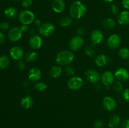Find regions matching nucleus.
Listing matches in <instances>:
<instances>
[{"label":"nucleus","mask_w":129,"mask_h":128,"mask_svg":"<svg viewBox=\"0 0 129 128\" xmlns=\"http://www.w3.org/2000/svg\"><path fill=\"white\" fill-rule=\"evenodd\" d=\"M10 64V59L7 55H3L0 57V69H5Z\"/></svg>","instance_id":"393cba45"},{"label":"nucleus","mask_w":129,"mask_h":128,"mask_svg":"<svg viewBox=\"0 0 129 128\" xmlns=\"http://www.w3.org/2000/svg\"><path fill=\"white\" fill-rule=\"evenodd\" d=\"M4 13H5V16L8 19L15 18L18 15V11L14 7H12V6L7 8L5 10Z\"/></svg>","instance_id":"412c9836"},{"label":"nucleus","mask_w":129,"mask_h":128,"mask_svg":"<svg viewBox=\"0 0 129 128\" xmlns=\"http://www.w3.org/2000/svg\"><path fill=\"white\" fill-rule=\"evenodd\" d=\"M5 35L2 33L0 32V45L3 44L5 41Z\"/></svg>","instance_id":"c03bdc74"},{"label":"nucleus","mask_w":129,"mask_h":128,"mask_svg":"<svg viewBox=\"0 0 129 128\" xmlns=\"http://www.w3.org/2000/svg\"><path fill=\"white\" fill-rule=\"evenodd\" d=\"M128 63H129V60H128Z\"/></svg>","instance_id":"09e8293b"},{"label":"nucleus","mask_w":129,"mask_h":128,"mask_svg":"<svg viewBox=\"0 0 129 128\" xmlns=\"http://www.w3.org/2000/svg\"><path fill=\"white\" fill-rule=\"evenodd\" d=\"M10 56L14 60L20 61L24 56V51L21 47L18 46H13L10 50Z\"/></svg>","instance_id":"f8f14e48"},{"label":"nucleus","mask_w":129,"mask_h":128,"mask_svg":"<svg viewBox=\"0 0 129 128\" xmlns=\"http://www.w3.org/2000/svg\"><path fill=\"white\" fill-rule=\"evenodd\" d=\"M14 1H21V0H14Z\"/></svg>","instance_id":"de8ad7c7"},{"label":"nucleus","mask_w":129,"mask_h":128,"mask_svg":"<svg viewBox=\"0 0 129 128\" xmlns=\"http://www.w3.org/2000/svg\"><path fill=\"white\" fill-rule=\"evenodd\" d=\"M62 69L61 67L59 66V65H54V66L52 67L50 70V76L54 79H56V78L60 77L62 74Z\"/></svg>","instance_id":"4be33fe9"},{"label":"nucleus","mask_w":129,"mask_h":128,"mask_svg":"<svg viewBox=\"0 0 129 128\" xmlns=\"http://www.w3.org/2000/svg\"><path fill=\"white\" fill-rule=\"evenodd\" d=\"M84 45V40L81 36L78 35L72 38L69 42V47L73 51H78Z\"/></svg>","instance_id":"423d86ee"},{"label":"nucleus","mask_w":129,"mask_h":128,"mask_svg":"<svg viewBox=\"0 0 129 128\" xmlns=\"http://www.w3.org/2000/svg\"><path fill=\"white\" fill-rule=\"evenodd\" d=\"M103 32L99 30H94L91 33V41L93 45H96L102 42L103 40Z\"/></svg>","instance_id":"4468645a"},{"label":"nucleus","mask_w":129,"mask_h":128,"mask_svg":"<svg viewBox=\"0 0 129 128\" xmlns=\"http://www.w3.org/2000/svg\"><path fill=\"white\" fill-rule=\"evenodd\" d=\"M110 61V58L105 55H99L95 58V63L97 66L103 67L108 64Z\"/></svg>","instance_id":"a211bd4d"},{"label":"nucleus","mask_w":129,"mask_h":128,"mask_svg":"<svg viewBox=\"0 0 129 128\" xmlns=\"http://www.w3.org/2000/svg\"><path fill=\"white\" fill-rule=\"evenodd\" d=\"M101 80H102V84L105 85V87H107V88H108L112 84L114 83V74L110 71H105L103 73L101 76Z\"/></svg>","instance_id":"6e6552de"},{"label":"nucleus","mask_w":129,"mask_h":128,"mask_svg":"<svg viewBox=\"0 0 129 128\" xmlns=\"http://www.w3.org/2000/svg\"><path fill=\"white\" fill-rule=\"evenodd\" d=\"M102 104L103 107L108 111L114 110L117 108V102L112 97L107 96L103 98Z\"/></svg>","instance_id":"9d476101"},{"label":"nucleus","mask_w":129,"mask_h":128,"mask_svg":"<svg viewBox=\"0 0 129 128\" xmlns=\"http://www.w3.org/2000/svg\"><path fill=\"white\" fill-rule=\"evenodd\" d=\"M104 2H106V3H111L113 1H114V0H103Z\"/></svg>","instance_id":"49530a36"},{"label":"nucleus","mask_w":129,"mask_h":128,"mask_svg":"<svg viewBox=\"0 0 129 128\" xmlns=\"http://www.w3.org/2000/svg\"><path fill=\"white\" fill-rule=\"evenodd\" d=\"M74 59V55L71 51L62 50L57 54L55 61L60 65H68L73 62Z\"/></svg>","instance_id":"f03ea898"},{"label":"nucleus","mask_w":129,"mask_h":128,"mask_svg":"<svg viewBox=\"0 0 129 128\" xmlns=\"http://www.w3.org/2000/svg\"><path fill=\"white\" fill-rule=\"evenodd\" d=\"M120 128H129V119H126L123 120L121 124Z\"/></svg>","instance_id":"4c0bfd02"},{"label":"nucleus","mask_w":129,"mask_h":128,"mask_svg":"<svg viewBox=\"0 0 129 128\" xmlns=\"http://www.w3.org/2000/svg\"><path fill=\"white\" fill-rule=\"evenodd\" d=\"M120 36L117 34H112V35L108 37L107 40V45L108 47L111 49H116L118 48L121 44Z\"/></svg>","instance_id":"1a4fd4ad"},{"label":"nucleus","mask_w":129,"mask_h":128,"mask_svg":"<svg viewBox=\"0 0 129 128\" xmlns=\"http://www.w3.org/2000/svg\"><path fill=\"white\" fill-rule=\"evenodd\" d=\"M18 19L22 25H28L35 21V15L30 10H23L19 14Z\"/></svg>","instance_id":"7ed1b4c3"},{"label":"nucleus","mask_w":129,"mask_h":128,"mask_svg":"<svg viewBox=\"0 0 129 128\" xmlns=\"http://www.w3.org/2000/svg\"><path fill=\"white\" fill-rule=\"evenodd\" d=\"M116 25V21L113 18H108L105 19V20L103 21V26L105 28L108 29H112Z\"/></svg>","instance_id":"b1692460"},{"label":"nucleus","mask_w":129,"mask_h":128,"mask_svg":"<svg viewBox=\"0 0 129 128\" xmlns=\"http://www.w3.org/2000/svg\"><path fill=\"white\" fill-rule=\"evenodd\" d=\"M42 43V38L37 35H32L29 40V45L34 50H38L40 48Z\"/></svg>","instance_id":"2eb2a0df"},{"label":"nucleus","mask_w":129,"mask_h":128,"mask_svg":"<svg viewBox=\"0 0 129 128\" xmlns=\"http://www.w3.org/2000/svg\"><path fill=\"white\" fill-rule=\"evenodd\" d=\"M122 5L125 9L129 10V0H122Z\"/></svg>","instance_id":"a19ab883"},{"label":"nucleus","mask_w":129,"mask_h":128,"mask_svg":"<svg viewBox=\"0 0 129 128\" xmlns=\"http://www.w3.org/2000/svg\"><path fill=\"white\" fill-rule=\"evenodd\" d=\"M104 125V122L101 119H98L96 120L94 123V128H102Z\"/></svg>","instance_id":"c9c22d12"},{"label":"nucleus","mask_w":129,"mask_h":128,"mask_svg":"<svg viewBox=\"0 0 129 128\" xmlns=\"http://www.w3.org/2000/svg\"><path fill=\"white\" fill-rule=\"evenodd\" d=\"M23 32L21 31L20 28L13 27L10 29L8 33V37L11 41L16 42L19 41L22 36Z\"/></svg>","instance_id":"0eeeda50"},{"label":"nucleus","mask_w":129,"mask_h":128,"mask_svg":"<svg viewBox=\"0 0 129 128\" xmlns=\"http://www.w3.org/2000/svg\"><path fill=\"white\" fill-rule=\"evenodd\" d=\"M84 33H85V30H84V28L82 27V26L78 28V30H77V34H78V36H82Z\"/></svg>","instance_id":"58836bf2"},{"label":"nucleus","mask_w":129,"mask_h":128,"mask_svg":"<svg viewBox=\"0 0 129 128\" xmlns=\"http://www.w3.org/2000/svg\"><path fill=\"white\" fill-rule=\"evenodd\" d=\"M37 58V54L35 51H29L25 55V60L28 62H33Z\"/></svg>","instance_id":"a878e982"},{"label":"nucleus","mask_w":129,"mask_h":128,"mask_svg":"<svg viewBox=\"0 0 129 128\" xmlns=\"http://www.w3.org/2000/svg\"><path fill=\"white\" fill-rule=\"evenodd\" d=\"M83 85V80L81 77L73 76L69 79L68 82V87L72 90H77L80 89Z\"/></svg>","instance_id":"39448f33"},{"label":"nucleus","mask_w":129,"mask_h":128,"mask_svg":"<svg viewBox=\"0 0 129 128\" xmlns=\"http://www.w3.org/2000/svg\"><path fill=\"white\" fill-rule=\"evenodd\" d=\"M110 12L112 13L113 15H117L119 12V9H118V7L117 6V5H114V4H112L110 6Z\"/></svg>","instance_id":"473e14b6"},{"label":"nucleus","mask_w":129,"mask_h":128,"mask_svg":"<svg viewBox=\"0 0 129 128\" xmlns=\"http://www.w3.org/2000/svg\"><path fill=\"white\" fill-rule=\"evenodd\" d=\"M33 104H34V100L30 95H26V96L24 97L21 100V106L25 109H28L31 107Z\"/></svg>","instance_id":"aec40b11"},{"label":"nucleus","mask_w":129,"mask_h":128,"mask_svg":"<svg viewBox=\"0 0 129 128\" xmlns=\"http://www.w3.org/2000/svg\"><path fill=\"white\" fill-rule=\"evenodd\" d=\"M29 33H30V34H31V35H35V30H34V28H31V29H30V30H29Z\"/></svg>","instance_id":"a18cd8bd"},{"label":"nucleus","mask_w":129,"mask_h":128,"mask_svg":"<svg viewBox=\"0 0 129 128\" xmlns=\"http://www.w3.org/2000/svg\"><path fill=\"white\" fill-rule=\"evenodd\" d=\"M86 13V6L83 1L76 0L71 4L69 8V14L72 18L79 20L83 18Z\"/></svg>","instance_id":"f257e3e1"},{"label":"nucleus","mask_w":129,"mask_h":128,"mask_svg":"<svg viewBox=\"0 0 129 128\" xmlns=\"http://www.w3.org/2000/svg\"><path fill=\"white\" fill-rule=\"evenodd\" d=\"M55 31V26L51 23H45L42 24L39 28V31L40 35L45 37H48L54 33Z\"/></svg>","instance_id":"20e7f679"},{"label":"nucleus","mask_w":129,"mask_h":128,"mask_svg":"<svg viewBox=\"0 0 129 128\" xmlns=\"http://www.w3.org/2000/svg\"><path fill=\"white\" fill-rule=\"evenodd\" d=\"M9 27H10V26H9V24L8 22L3 21L0 23V30L1 31H6L9 28Z\"/></svg>","instance_id":"e433bc0d"},{"label":"nucleus","mask_w":129,"mask_h":128,"mask_svg":"<svg viewBox=\"0 0 129 128\" xmlns=\"http://www.w3.org/2000/svg\"><path fill=\"white\" fill-rule=\"evenodd\" d=\"M118 22L121 25H129V11H123L119 14Z\"/></svg>","instance_id":"6ab92c4d"},{"label":"nucleus","mask_w":129,"mask_h":128,"mask_svg":"<svg viewBox=\"0 0 129 128\" xmlns=\"http://www.w3.org/2000/svg\"><path fill=\"white\" fill-rule=\"evenodd\" d=\"M17 67L20 71H23L25 68V65L23 61H20L18 63Z\"/></svg>","instance_id":"ea45409f"},{"label":"nucleus","mask_w":129,"mask_h":128,"mask_svg":"<svg viewBox=\"0 0 129 128\" xmlns=\"http://www.w3.org/2000/svg\"><path fill=\"white\" fill-rule=\"evenodd\" d=\"M20 28V30H21V31H22L23 33H24V32H26V31H27L28 30V25H22V24H21Z\"/></svg>","instance_id":"79ce46f5"},{"label":"nucleus","mask_w":129,"mask_h":128,"mask_svg":"<svg viewBox=\"0 0 129 128\" xmlns=\"http://www.w3.org/2000/svg\"><path fill=\"white\" fill-rule=\"evenodd\" d=\"M120 123V118L118 115H115L111 117L108 121V126L110 128H117Z\"/></svg>","instance_id":"5701e85b"},{"label":"nucleus","mask_w":129,"mask_h":128,"mask_svg":"<svg viewBox=\"0 0 129 128\" xmlns=\"http://www.w3.org/2000/svg\"><path fill=\"white\" fill-rule=\"evenodd\" d=\"M32 5V0H22L21 5L25 8H30Z\"/></svg>","instance_id":"f704fd0d"},{"label":"nucleus","mask_w":129,"mask_h":128,"mask_svg":"<svg viewBox=\"0 0 129 128\" xmlns=\"http://www.w3.org/2000/svg\"><path fill=\"white\" fill-rule=\"evenodd\" d=\"M122 97L127 102H129V89H126L122 92Z\"/></svg>","instance_id":"72a5a7b5"},{"label":"nucleus","mask_w":129,"mask_h":128,"mask_svg":"<svg viewBox=\"0 0 129 128\" xmlns=\"http://www.w3.org/2000/svg\"><path fill=\"white\" fill-rule=\"evenodd\" d=\"M84 53L90 57H93L95 55V50L92 46H86L84 48Z\"/></svg>","instance_id":"7c9ffc66"},{"label":"nucleus","mask_w":129,"mask_h":128,"mask_svg":"<svg viewBox=\"0 0 129 128\" xmlns=\"http://www.w3.org/2000/svg\"><path fill=\"white\" fill-rule=\"evenodd\" d=\"M35 88L38 91L42 92L46 90L47 88V85L43 82H38L35 84Z\"/></svg>","instance_id":"c756f323"},{"label":"nucleus","mask_w":129,"mask_h":128,"mask_svg":"<svg viewBox=\"0 0 129 128\" xmlns=\"http://www.w3.org/2000/svg\"><path fill=\"white\" fill-rule=\"evenodd\" d=\"M113 89L115 91L118 93H121L123 91V85L121 82L118 80L113 83Z\"/></svg>","instance_id":"c85d7f7f"},{"label":"nucleus","mask_w":129,"mask_h":128,"mask_svg":"<svg viewBox=\"0 0 129 128\" xmlns=\"http://www.w3.org/2000/svg\"><path fill=\"white\" fill-rule=\"evenodd\" d=\"M42 77V72L37 67H33L28 72V79L31 82H38Z\"/></svg>","instance_id":"dca6fc26"},{"label":"nucleus","mask_w":129,"mask_h":128,"mask_svg":"<svg viewBox=\"0 0 129 128\" xmlns=\"http://www.w3.org/2000/svg\"><path fill=\"white\" fill-rule=\"evenodd\" d=\"M118 54L121 58L123 60L128 59L129 58V49L126 47L121 48L118 51Z\"/></svg>","instance_id":"bb28decb"},{"label":"nucleus","mask_w":129,"mask_h":128,"mask_svg":"<svg viewBox=\"0 0 129 128\" xmlns=\"http://www.w3.org/2000/svg\"><path fill=\"white\" fill-rule=\"evenodd\" d=\"M86 78L89 82L92 84H97L101 80L99 73L93 69H89L86 72Z\"/></svg>","instance_id":"9b49d317"},{"label":"nucleus","mask_w":129,"mask_h":128,"mask_svg":"<svg viewBox=\"0 0 129 128\" xmlns=\"http://www.w3.org/2000/svg\"><path fill=\"white\" fill-rule=\"evenodd\" d=\"M34 25H35V26H37V27H39V28L42 25L41 21H40L39 20H38V19L35 20V21H34Z\"/></svg>","instance_id":"37998d69"},{"label":"nucleus","mask_w":129,"mask_h":128,"mask_svg":"<svg viewBox=\"0 0 129 128\" xmlns=\"http://www.w3.org/2000/svg\"><path fill=\"white\" fill-rule=\"evenodd\" d=\"M60 25L62 27H68L72 23V18L69 16H64L60 20Z\"/></svg>","instance_id":"cd10ccee"},{"label":"nucleus","mask_w":129,"mask_h":128,"mask_svg":"<svg viewBox=\"0 0 129 128\" xmlns=\"http://www.w3.org/2000/svg\"><path fill=\"white\" fill-rule=\"evenodd\" d=\"M65 72L67 75L71 77L74 76L76 73L75 70H74V69L72 66H67L65 68Z\"/></svg>","instance_id":"2f4dec72"},{"label":"nucleus","mask_w":129,"mask_h":128,"mask_svg":"<svg viewBox=\"0 0 129 128\" xmlns=\"http://www.w3.org/2000/svg\"><path fill=\"white\" fill-rule=\"evenodd\" d=\"M52 8L56 13H61L65 10V2L64 0H54L52 3Z\"/></svg>","instance_id":"f3484780"},{"label":"nucleus","mask_w":129,"mask_h":128,"mask_svg":"<svg viewBox=\"0 0 129 128\" xmlns=\"http://www.w3.org/2000/svg\"><path fill=\"white\" fill-rule=\"evenodd\" d=\"M115 77L120 82H125L129 79V72L123 67L118 68L114 74Z\"/></svg>","instance_id":"ddd939ff"}]
</instances>
